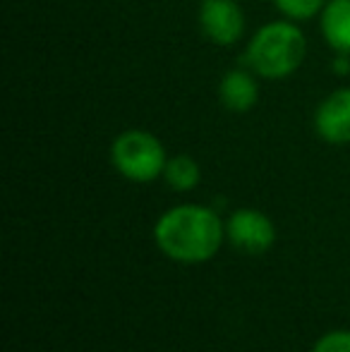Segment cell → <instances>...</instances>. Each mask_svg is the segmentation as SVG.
I'll list each match as a JSON object with an SVG mask.
<instances>
[{
    "mask_svg": "<svg viewBox=\"0 0 350 352\" xmlns=\"http://www.w3.org/2000/svg\"><path fill=\"white\" fill-rule=\"evenodd\" d=\"M226 223L219 213L197 204L173 206L156 221L154 242L177 264H204L221 250Z\"/></svg>",
    "mask_w": 350,
    "mask_h": 352,
    "instance_id": "1",
    "label": "cell"
},
{
    "mask_svg": "<svg viewBox=\"0 0 350 352\" xmlns=\"http://www.w3.org/2000/svg\"><path fill=\"white\" fill-rule=\"evenodd\" d=\"M307 56L305 34L293 22H271L254 32L248 43V63L264 79H283Z\"/></svg>",
    "mask_w": 350,
    "mask_h": 352,
    "instance_id": "2",
    "label": "cell"
},
{
    "mask_svg": "<svg viewBox=\"0 0 350 352\" xmlns=\"http://www.w3.org/2000/svg\"><path fill=\"white\" fill-rule=\"evenodd\" d=\"M111 161L116 170L127 180L151 182L164 175L168 158H166V148L159 137L144 130H127L113 142Z\"/></svg>",
    "mask_w": 350,
    "mask_h": 352,
    "instance_id": "3",
    "label": "cell"
},
{
    "mask_svg": "<svg viewBox=\"0 0 350 352\" xmlns=\"http://www.w3.org/2000/svg\"><path fill=\"white\" fill-rule=\"evenodd\" d=\"M226 237L245 254H264L276 240V228L266 213L257 209H238L226 221Z\"/></svg>",
    "mask_w": 350,
    "mask_h": 352,
    "instance_id": "4",
    "label": "cell"
},
{
    "mask_svg": "<svg viewBox=\"0 0 350 352\" xmlns=\"http://www.w3.org/2000/svg\"><path fill=\"white\" fill-rule=\"evenodd\" d=\"M199 27L216 46H233L245 34V14L235 0H201Z\"/></svg>",
    "mask_w": 350,
    "mask_h": 352,
    "instance_id": "5",
    "label": "cell"
},
{
    "mask_svg": "<svg viewBox=\"0 0 350 352\" xmlns=\"http://www.w3.org/2000/svg\"><path fill=\"white\" fill-rule=\"evenodd\" d=\"M314 130L329 144H350V89H336L319 103Z\"/></svg>",
    "mask_w": 350,
    "mask_h": 352,
    "instance_id": "6",
    "label": "cell"
},
{
    "mask_svg": "<svg viewBox=\"0 0 350 352\" xmlns=\"http://www.w3.org/2000/svg\"><path fill=\"white\" fill-rule=\"evenodd\" d=\"M219 98H221V103L233 113L250 111L259 98L257 79L245 70L226 72L223 79H221V87H219Z\"/></svg>",
    "mask_w": 350,
    "mask_h": 352,
    "instance_id": "7",
    "label": "cell"
},
{
    "mask_svg": "<svg viewBox=\"0 0 350 352\" xmlns=\"http://www.w3.org/2000/svg\"><path fill=\"white\" fill-rule=\"evenodd\" d=\"M322 34L338 56H350V0H329L324 5Z\"/></svg>",
    "mask_w": 350,
    "mask_h": 352,
    "instance_id": "8",
    "label": "cell"
},
{
    "mask_svg": "<svg viewBox=\"0 0 350 352\" xmlns=\"http://www.w3.org/2000/svg\"><path fill=\"white\" fill-rule=\"evenodd\" d=\"M164 180L171 190L190 192L199 185L201 173H199V166H197L195 158L180 153V156L168 158V163H166V168H164Z\"/></svg>",
    "mask_w": 350,
    "mask_h": 352,
    "instance_id": "9",
    "label": "cell"
},
{
    "mask_svg": "<svg viewBox=\"0 0 350 352\" xmlns=\"http://www.w3.org/2000/svg\"><path fill=\"white\" fill-rule=\"evenodd\" d=\"M274 3L288 19H309L319 10H324L329 0H274Z\"/></svg>",
    "mask_w": 350,
    "mask_h": 352,
    "instance_id": "10",
    "label": "cell"
},
{
    "mask_svg": "<svg viewBox=\"0 0 350 352\" xmlns=\"http://www.w3.org/2000/svg\"><path fill=\"white\" fill-rule=\"evenodd\" d=\"M312 352H350V331H331L322 336Z\"/></svg>",
    "mask_w": 350,
    "mask_h": 352,
    "instance_id": "11",
    "label": "cell"
}]
</instances>
